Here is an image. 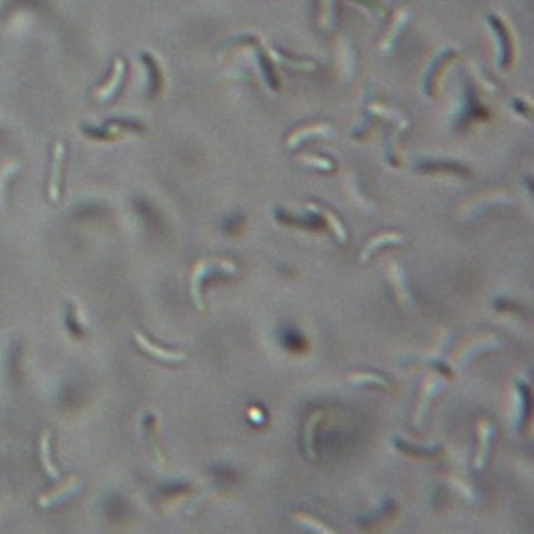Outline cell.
I'll return each instance as SVG.
<instances>
[{
    "mask_svg": "<svg viewBox=\"0 0 534 534\" xmlns=\"http://www.w3.org/2000/svg\"><path fill=\"white\" fill-rule=\"evenodd\" d=\"M319 7V26L323 30H331L335 22V0H321Z\"/></svg>",
    "mask_w": 534,
    "mask_h": 534,
    "instance_id": "cell-11",
    "label": "cell"
},
{
    "mask_svg": "<svg viewBox=\"0 0 534 534\" xmlns=\"http://www.w3.org/2000/svg\"><path fill=\"white\" fill-rule=\"evenodd\" d=\"M142 60L146 63V67H148V71H150V75H152V94H161L163 84H165L163 69L158 67L156 58H154L152 54H148V52H144V54H142Z\"/></svg>",
    "mask_w": 534,
    "mask_h": 534,
    "instance_id": "cell-9",
    "label": "cell"
},
{
    "mask_svg": "<svg viewBox=\"0 0 534 534\" xmlns=\"http://www.w3.org/2000/svg\"><path fill=\"white\" fill-rule=\"evenodd\" d=\"M135 340H137V344H140L148 355H154V357L161 359V361H182V359H184V353H173V351H167V348L156 346V344H152L150 340H146L140 331L135 333Z\"/></svg>",
    "mask_w": 534,
    "mask_h": 534,
    "instance_id": "cell-5",
    "label": "cell"
},
{
    "mask_svg": "<svg viewBox=\"0 0 534 534\" xmlns=\"http://www.w3.org/2000/svg\"><path fill=\"white\" fill-rule=\"evenodd\" d=\"M513 107H518V111L530 120V105H522V101H513Z\"/></svg>",
    "mask_w": 534,
    "mask_h": 534,
    "instance_id": "cell-20",
    "label": "cell"
},
{
    "mask_svg": "<svg viewBox=\"0 0 534 534\" xmlns=\"http://www.w3.org/2000/svg\"><path fill=\"white\" fill-rule=\"evenodd\" d=\"M41 462H43V468L52 479L60 477V470H58L56 464L52 462V434L49 432H45L43 438H41Z\"/></svg>",
    "mask_w": 534,
    "mask_h": 534,
    "instance_id": "cell-10",
    "label": "cell"
},
{
    "mask_svg": "<svg viewBox=\"0 0 534 534\" xmlns=\"http://www.w3.org/2000/svg\"><path fill=\"white\" fill-rule=\"evenodd\" d=\"M391 242H395V244L402 242V235H398V233H383L381 237H377V240H372L366 246V250L361 252V261H366L374 250H379V248H383L385 244H391Z\"/></svg>",
    "mask_w": 534,
    "mask_h": 534,
    "instance_id": "cell-13",
    "label": "cell"
},
{
    "mask_svg": "<svg viewBox=\"0 0 534 534\" xmlns=\"http://www.w3.org/2000/svg\"><path fill=\"white\" fill-rule=\"evenodd\" d=\"M351 381L353 383H359V381H366V383H379V385H385V381L381 379V377H370V374H353L351 377Z\"/></svg>",
    "mask_w": 534,
    "mask_h": 534,
    "instance_id": "cell-19",
    "label": "cell"
},
{
    "mask_svg": "<svg viewBox=\"0 0 534 534\" xmlns=\"http://www.w3.org/2000/svg\"><path fill=\"white\" fill-rule=\"evenodd\" d=\"M77 487H79V481L73 477L67 485H60V487L54 489V491L43 493V496L38 498V504H41V507H54V504H58V502H65Z\"/></svg>",
    "mask_w": 534,
    "mask_h": 534,
    "instance_id": "cell-6",
    "label": "cell"
},
{
    "mask_svg": "<svg viewBox=\"0 0 534 534\" xmlns=\"http://www.w3.org/2000/svg\"><path fill=\"white\" fill-rule=\"evenodd\" d=\"M298 518V522L300 524H304V526H310V528H314L316 532H331L329 528H325L323 524H316V522H312V518H308V515H295Z\"/></svg>",
    "mask_w": 534,
    "mask_h": 534,
    "instance_id": "cell-18",
    "label": "cell"
},
{
    "mask_svg": "<svg viewBox=\"0 0 534 534\" xmlns=\"http://www.w3.org/2000/svg\"><path fill=\"white\" fill-rule=\"evenodd\" d=\"M124 73H126V65H124V60H122V58H115L109 82H107L103 88H98V90L94 92V96H96V98H101V101H109V98H111V96H115V94H118V90H120V86H122V82H124Z\"/></svg>",
    "mask_w": 534,
    "mask_h": 534,
    "instance_id": "cell-3",
    "label": "cell"
},
{
    "mask_svg": "<svg viewBox=\"0 0 534 534\" xmlns=\"http://www.w3.org/2000/svg\"><path fill=\"white\" fill-rule=\"evenodd\" d=\"M312 208H314L316 212H319V216H325V219H327V223H329V227L333 229V233L340 237V242H344V240H346V233H344V229H342V223H340L338 219H335V216H333L329 210H325V208H319V205H312Z\"/></svg>",
    "mask_w": 534,
    "mask_h": 534,
    "instance_id": "cell-14",
    "label": "cell"
},
{
    "mask_svg": "<svg viewBox=\"0 0 534 534\" xmlns=\"http://www.w3.org/2000/svg\"><path fill=\"white\" fill-rule=\"evenodd\" d=\"M276 219L282 221V223H287V225H300V223H302V219H293V216H289V214H287V219H285V216H280L278 212H276ZM304 223H306L310 229H314V231H316V229H323V223H316L314 219H308V221H304Z\"/></svg>",
    "mask_w": 534,
    "mask_h": 534,
    "instance_id": "cell-15",
    "label": "cell"
},
{
    "mask_svg": "<svg viewBox=\"0 0 534 534\" xmlns=\"http://www.w3.org/2000/svg\"><path fill=\"white\" fill-rule=\"evenodd\" d=\"M63 165H65V144L58 142L54 148V163H52V177H49V199L58 201L63 184Z\"/></svg>",
    "mask_w": 534,
    "mask_h": 534,
    "instance_id": "cell-2",
    "label": "cell"
},
{
    "mask_svg": "<svg viewBox=\"0 0 534 534\" xmlns=\"http://www.w3.org/2000/svg\"><path fill=\"white\" fill-rule=\"evenodd\" d=\"M302 163L304 165H312V167H319V169H327V171L333 169V163L327 161V158H323V156H304Z\"/></svg>",
    "mask_w": 534,
    "mask_h": 534,
    "instance_id": "cell-16",
    "label": "cell"
},
{
    "mask_svg": "<svg viewBox=\"0 0 534 534\" xmlns=\"http://www.w3.org/2000/svg\"><path fill=\"white\" fill-rule=\"evenodd\" d=\"M316 135H333V129L329 124H314V126H306V129L295 131L289 137V148H298L302 142L310 140V137H316Z\"/></svg>",
    "mask_w": 534,
    "mask_h": 534,
    "instance_id": "cell-7",
    "label": "cell"
},
{
    "mask_svg": "<svg viewBox=\"0 0 534 534\" xmlns=\"http://www.w3.org/2000/svg\"><path fill=\"white\" fill-rule=\"evenodd\" d=\"M487 24L489 28L496 32L498 43H500V60L498 67L507 69L513 63V54H515V47H513V36H511V28L504 19H500L498 15H487Z\"/></svg>",
    "mask_w": 534,
    "mask_h": 534,
    "instance_id": "cell-1",
    "label": "cell"
},
{
    "mask_svg": "<svg viewBox=\"0 0 534 534\" xmlns=\"http://www.w3.org/2000/svg\"><path fill=\"white\" fill-rule=\"evenodd\" d=\"M408 17H410V11L404 9V7L393 13L391 26H389V30H387V34H385V38H383V43H381V52H383V54H389V49H391L393 43H395V38L400 36L402 28L408 24Z\"/></svg>",
    "mask_w": 534,
    "mask_h": 534,
    "instance_id": "cell-4",
    "label": "cell"
},
{
    "mask_svg": "<svg viewBox=\"0 0 534 534\" xmlns=\"http://www.w3.org/2000/svg\"><path fill=\"white\" fill-rule=\"evenodd\" d=\"M144 430H146V436H148V445H152V453L156 456L158 462H163V456H161V451H158V445H156V419H154L152 412L144 414Z\"/></svg>",
    "mask_w": 534,
    "mask_h": 534,
    "instance_id": "cell-12",
    "label": "cell"
},
{
    "mask_svg": "<svg viewBox=\"0 0 534 534\" xmlns=\"http://www.w3.org/2000/svg\"><path fill=\"white\" fill-rule=\"evenodd\" d=\"M353 3H359V5H364L366 9H370V11H374V13H379V15H387V13H389L387 7L381 3V0H353Z\"/></svg>",
    "mask_w": 534,
    "mask_h": 534,
    "instance_id": "cell-17",
    "label": "cell"
},
{
    "mask_svg": "<svg viewBox=\"0 0 534 534\" xmlns=\"http://www.w3.org/2000/svg\"><path fill=\"white\" fill-rule=\"evenodd\" d=\"M477 430H479V456H477V460H474V466L481 468L485 464V456H487V449H489V443H491V436H493V427L487 419H481Z\"/></svg>",
    "mask_w": 534,
    "mask_h": 534,
    "instance_id": "cell-8",
    "label": "cell"
}]
</instances>
